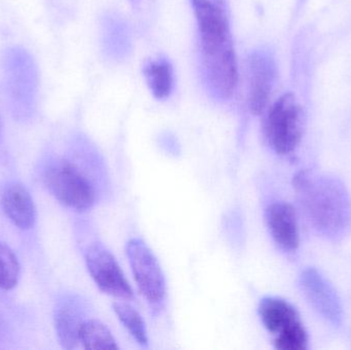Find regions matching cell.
Here are the masks:
<instances>
[{
    "label": "cell",
    "instance_id": "cell-1",
    "mask_svg": "<svg viewBox=\"0 0 351 350\" xmlns=\"http://www.w3.org/2000/svg\"><path fill=\"white\" fill-rule=\"evenodd\" d=\"M197 21L202 69L208 88L226 100L237 90V57L226 0H191Z\"/></svg>",
    "mask_w": 351,
    "mask_h": 350
},
{
    "label": "cell",
    "instance_id": "cell-2",
    "mask_svg": "<svg viewBox=\"0 0 351 350\" xmlns=\"http://www.w3.org/2000/svg\"><path fill=\"white\" fill-rule=\"evenodd\" d=\"M315 229L329 238H342L351 228V199L341 181L301 171L293 180Z\"/></svg>",
    "mask_w": 351,
    "mask_h": 350
},
{
    "label": "cell",
    "instance_id": "cell-3",
    "mask_svg": "<svg viewBox=\"0 0 351 350\" xmlns=\"http://www.w3.org/2000/svg\"><path fill=\"white\" fill-rule=\"evenodd\" d=\"M263 131L266 142L276 154L288 155L297 149L304 132V114L294 95H284L274 103Z\"/></svg>",
    "mask_w": 351,
    "mask_h": 350
},
{
    "label": "cell",
    "instance_id": "cell-4",
    "mask_svg": "<svg viewBox=\"0 0 351 350\" xmlns=\"http://www.w3.org/2000/svg\"><path fill=\"white\" fill-rule=\"evenodd\" d=\"M260 318L266 330L274 335V347L278 350H304L308 335L296 308L278 297H265L258 308Z\"/></svg>",
    "mask_w": 351,
    "mask_h": 350
},
{
    "label": "cell",
    "instance_id": "cell-5",
    "mask_svg": "<svg viewBox=\"0 0 351 350\" xmlns=\"http://www.w3.org/2000/svg\"><path fill=\"white\" fill-rule=\"evenodd\" d=\"M49 192L66 207L84 212L97 201L96 187L75 164L62 160L51 164L45 175Z\"/></svg>",
    "mask_w": 351,
    "mask_h": 350
},
{
    "label": "cell",
    "instance_id": "cell-6",
    "mask_svg": "<svg viewBox=\"0 0 351 350\" xmlns=\"http://www.w3.org/2000/svg\"><path fill=\"white\" fill-rule=\"evenodd\" d=\"M125 253L140 293L154 314H158L166 300L167 284L158 258L140 238L129 240Z\"/></svg>",
    "mask_w": 351,
    "mask_h": 350
},
{
    "label": "cell",
    "instance_id": "cell-7",
    "mask_svg": "<svg viewBox=\"0 0 351 350\" xmlns=\"http://www.w3.org/2000/svg\"><path fill=\"white\" fill-rule=\"evenodd\" d=\"M86 267L97 287L107 295L133 300L134 292L112 253L101 242H94L86 252Z\"/></svg>",
    "mask_w": 351,
    "mask_h": 350
},
{
    "label": "cell",
    "instance_id": "cell-8",
    "mask_svg": "<svg viewBox=\"0 0 351 350\" xmlns=\"http://www.w3.org/2000/svg\"><path fill=\"white\" fill-rule=\"evenodd\" d=\"M247 102L251 112L261 114L265 110L276 82V66L266 51H255L247 60Z\"/></svg>",
    "mask_w": 351,
    "mask_h": 350
},
{
    "label": "cell",
    "instance_id": "cell-9",
    "mask_svg": "<svg viewBox=\"0 0 351 350\" xmlns=\"http://www.w3.org/2000/svg\"><path fill=\"white\" fill-rule=\"evenodd\" d=\"M300 286L313 308L324 318L335 326L341 324L343 310L339 296L319 271L311 267L304 269L300 275Z\"/></svg>",
    "mask_w": 351,
    "mask_h": 350
},
{
    "label": "cell",
    "instance_id": "cell-10",
    "mask_svg": "<svg viewBox=\"0 0 351 350\" xmlns=\"http://www.w3.org/2000/svg\"><path fill=\"white\" fill-rule=\"evenodd\" d=\"M265 221L272 240L280 250L293 253L300 242L296 212L290 203L276 201L268 205Z\"/></svg>",
    "mask_w": 351,
    "mask_h": 350
},
{
    "label": "cell",
    "instance_id": "cell-11",
    "mask_svg": "<svg viewBox=\"0 0 351 350\" xmlns=\"http://www.w3.org/2000/svg\"><path fill=\"white\" fill-rule=\"evenodd\" d=\"M1 205L8 219L21 229H30L36 220V209L30 193L21 184L10 185L2 195Z\"/></svg>",
    "mask_w": 351,
    "mask_h": 350
},
{
    "label": "cell",
    "instance_id": "cell-12",
    "mask_svg": "<svg viewBox=\"0 0 351 350\" xmlns=\"http://www.w3.org/2000/svg\"><path fill=\"white\" fill-rule=\"evenodd\" d=\"M82 308L73 300L62 304L55 316L56 331L62 347L74 349L80 345V330L82 323Z\"/></svg>",
    "mask_w": 351,
    "mask_h": 350
},
{
    "label": "cell",
    "instance_id": "cell-13",
    "mask_svg": "<svg viewBox=\"0 0 351 350\" xmlns=\"http://www.w3.org/2000/svg\"><path fill=\"white\" fill-rule=\"evenodd\" d=\"M146 82L158 100L168 98L174 86V71L170 62L165 59L148 62L144 67Z\"/></svg>",
    "mask_w": 351,
    "mask_h": 350
},
{
    "label": "cell",
    "instance_id": "cell-14",
    "mask_svg": "<svg viewBox=\"0 0 351 350\" xmlns=\"http://www.w3.org/2000/svg\"><path fill=\"white\" fill-rule=\"evenodd\" d=\"M80 343L86 349L115 350L119 347L106 325L98 320H86L80 330Z\"/></svg>",
    "mask_w": 351,
    "mask_h": 350
},
{
    "label": "cell",
    "instance_id": "cell-15",
    "mask_svg": "<svg viewBox=\"0 0 351 350\" xmlns=\"http://www.w3.org/2000/svg\"><path fill=\"white\" fill-rule=\"evenodd\" d=\"M113 310L134 340L142 347H148L147 329L141 314L131 305L123 301L114 302Z\"/></svg>",
    "mask_w": 351,
    "mask_h": 350
},
{
    "label": "cell",
    "instance_id": "cell-16",
    "mask_svg": "<svg viewBox=\"0 0 351 350\" xmlns=\"http://www.w3.org/2000/svg\"><path fill=\"white\" fill-rule=\"evenodd\" d=\"M20 264L12 250L0 242V290H12L18 284Z\"/></svg>",
    "mask_w": 351,
    "mask_h": 350
}]
</instances>
